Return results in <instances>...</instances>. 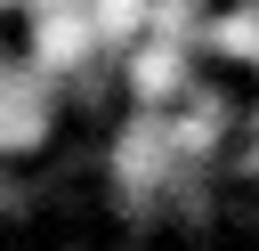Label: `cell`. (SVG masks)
<instances>
[{"label":"cell","mask_w":259,"mask_h":251,"mask_svg":"<svg viewBox=\"0 0 259 251\" xmlns=\"http://www.w3.org/2000/svg\"><path fill=\"white\" fill-rule=\"evenodd\" d=\"M194 40H170V32H138L130 49H121V97L130 105H146V113H162V105H178L186 89H194Z\"/></svg>","instance_id":"1"},{"label":"cell","mask_w":259,"mask_h":251,"mask_svg":"<svg viewBox=\"0 0 259 251\" xmlns=\"http://www.w3.org/2000/svg\"><path fill=\"white\" fill-rule=\"evenodd\" d=\"M32 32H24V57L49 73V81H65V73H81L89 57H105V40H97V24H89V8L81 0H57V8H32L24 16Z\"/></svg>","instance_id":"2"},{"label":"cell","mask_w":259,"mask_h":251,"mask_svg":"<svg viewBox=\"0 0 259 251\" xmlns=\"http://www.w3.org/2000/svg\"><path fill=\"white\" fill-rule=\"evenodd\" d=\"M210 65H259V0H235V8H219L210 24H202V40H194Z\"/></svg>","instance_id":"3"},{"label":"cell","mask_w":259,"mask_h":251,"mask_svg":"<svg viewBox=\"0 0 259 251\" xmlns=\"http://www.w3.org/2000/svg\"><path fill=\"white\" fill-rule=\"evenodd\" d=\"M81 8H89V24H97L105 57H121V49L146 32V8H154V0H81Z\"/></svg>","instance_id":"4"}]
</instances>
